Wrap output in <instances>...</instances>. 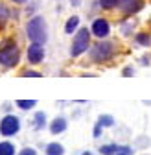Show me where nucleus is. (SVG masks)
I'll return each instance as SVG.
<instances>
[{"instance_id":"26","label":"nucleus","mask_w":151,"mask_h":155,"mask_svg":"<svg viewBox=\"0 0 151 155\" xmlns=\"http://www.w3.org/2000/svg\"><path fill=\"white\" fill-rule=\"evenodd\" d=\"M83 155H90V153H83Z\"/></svg>"},{"instance_id":"20","label":"nucleus","mask_w":151,"mask_h":155,"mask_svg":"<svg viewBox=\"0 0 151 155\" xmlns=\"http://www.w3.org/2000/svg\"><path fill=\"white\" fill-rule=\"evenodd\" d=\"M18 155H37V151L33 148H24L22 151H18Z\"/></svg>"},{"instance_id":"11","label":"nucleus","mask_w":151,"mask_h":155,"mask_svg":"<svg viewBox=\"0 0 151 155\" xmlns=\"http://www.w3.org/2000/svg\"><path fill=\"white\" fill-rule=\"evenodd\" d=\"M46 155H65V148L59 142H50L46 146Z\"/></svg>"},{"instance_id":"22","label":"nucleus","mask_w":151,"mask_h":155,"mask_svg":"<svg viewBox=\"0 0 151 155\" xmlns=\"http://www.w3.org/2000/svg\"><path fill=\"white\" fill-rule=\"evenodd\" d=\"M70 4H72V6H79L81 0H70Z\"/></svg>"},{"instance_id":"4","label":"nucleus","mask_w":151,"mask_h":155,"mask_svg":"<svg viewBox=\"0 0 151 155\" xmlns=\"http://www.w3.org/2000/svg\"><path fill=\"white\" fill-rule=\"evenodd\" d=\"M21 59V54H18V48L15 43H6L2 48H0V65L4 67H15Z\"/></svg>"},{"instance_id":"19","label":"nucleus","mask_w":151,"mask_h":155,"mask_svg":"<svg viewBox=\"0 0 151 155\" xmlns=\"http://www.w3.org/2000/svg\"><path fill=\"white\" fill-rule=\"evenodd\" d=\"M8 17H9V11H8V8H6L4 4H0V18H2V21H6Z\"/></svg>"},{"instance_id":"21","label":"nucleus","mask_w":151,"mask_h":155,"mask_svg":"<svg viewBox=\"0 0 151 155\" xmlns=\"http://www.w3.org/2000/svg\"><path fill=\"white\" fill-rule=\"evenodd\" d=\"M24 76H26V78H30V76H31V78H41V74H39V72H33V70L24 72Z\"/></svg>"},{"instance_id":"16","label":"nucleus","mask_w":151,"mask_h":155,"mask_svg":"<svg viewBox=\"0 0 151 155\" xmlns=\"http://www.w3.org/2000/svg\"><path fill=\"white\" fill-rule=\"evenodd\" d=\"M46 122V114L44 113H37L35 114V129H43Z\"/></svg>"},{"instance_id":"17","label":"nucleus","mask_w":151,"mask_h":155,"mask_svg":"<svg viewBox=\"0 0 151 155\" xmlns=\"http://www.w3.org/2000/svg\"><path fill=\"white\" fill-rule=\"evenodd\" d=\"M120 4V0H100V6L103 9H112V8H116Z\"/></svg>"},{"instance_id":"27","label":"nucleus","mask_w":151,"mask_h":155,"mask_svg":"<svg viewBox=\"0 0 151 155\" xmlns=\"http://www.w3.org/2000/svg\"><path fill=\"white\" fill-rule=\"evenodd\" d=\"M149 22H151V18H149Z\"/></svg>"},{"instance_id":"6","label":"nucleus","mask_w":151,"mask_h":155,"mask_svg":"<svg viewBox=\"0 0 151 155\" xmlns=\"http://www.w3.org/2000/svg\"><path fill=\"white\" fill-rule=\"evenodd\" d=\"M118 8L125 15H133V13H138L144 8V0H120Z\"/></svg>"},{"instance_id":"23","label":"nucleus","mask_w":151,"mask_h":155,"mask_svg":"<svg viewBox=\"0 0 151 155\" xmlns=\"http://www.w3.org/2000/svg\"><path fill=\"white\" fill-rule=\"evenodd\" d=\"M124 74H125V76H131V74H133V70H131V68H125Z\"/></svg>"},{"instance_id":"13","label":"nucleus","mask_w":151,"mask_h":155,"mask_svg":"<svg viewBox=\"0 0 151 155\" xmlns=\"http://www.w3.org/2000/svg\"><path fill=\"white\" fill-rule=\"evenodd\" d=\"M0 155H15V146L11 142H0Z\"/></svg>"},{"instance_id":"14","label":"nucleus","mask_w":151,"mask_h":155,"mask_svg":"<svg viewBox=\"0 0 151 155\" xmlns=\"http://www.w3.org/2000/svg\"><path fill=\"white\" fill-rule=\"evenodd\" d=\"M112 124H114V118H112L111 114H101L100 120H98V126L100 127H111Z\"/></svg>"},{"instance_id":"9","label":"nucleus","mask_w":151,"mask_h":155,"mask_svg":"<svg viewBox=\"0 0 151 155\" xmlns=\"http://www.w3.org/2000/svg\"><path fill=\"white\" fill-rule=\"evenodd\" d=\"M103 155H116V153H131V148H124V146H116V144H109V146H101L100 150Z\"/></svg>"},{"instance_id":"2","label":"nucleus","mask_w":151,"mask_h":155,"mask_svg":"<svg viewBox=\"0 0 151 155\" xmlns=\"http://www.w3.org/2000/svg\"><path fill=\"white\" fill-rule=\"evenodd\" d=\"M88 45H90V31H88V28H81L78 33H76L74 41H72L70 55L72 57H78V55L85 54L88 50Z\"/></svg>"},{"instance_id":"1","label":"nucleus","mask_w":151,"mask_h":155,"mask_svg":"<svg viewBox=\"0 0 151 155\" xmlns=\"http://www.w3.org/2000/svg\"><path fill=\"white\" fill-rule=\"evenodd\" d=\"M26 33L30 37L31 43H37V45H44L46 39H48V28H46V21L44 17H33L31 21L28 22L26 26Z\"/></svg>"},{"instance_id":"12","label":"nucleus","mask_w":151,"mask_h":155,"mask_svg":"<svg viewBox=\"0 0 151 155\" xmlns=\"http://www.w3.org/2000/svg\"><path fill=\"white\" fill-rule=\"evenodd\" d=\"M79 26V17L78 15H74V17H70L68 21H66V26H65V31L66 33H74L76 31V28Z\"/></svg>"},{"instance_id":"15","label":"nucleus","mask_w":151,"mask_h":155,"mask_svg":"<svg viewBox=\"0 0 151 155\" xmlns=\"http://www.w3.org/2000/svg\"><path fill=\"white\" fill-rule=\"evenodd\" d=\"M137 43H138L140 46H149V45H151V35L146 33V31L138 33V35H137Z\"/></svg>"},{"instance_id":"25","label":"nucleus","mask_w":151,"mask_h":155,"mask_svg":"<svg viewBox=\"0 0 151 155\" xmlns=\"http://www.w3.org/2000/svg\"><path fill=\"white\" fill-rule=\"evenodd\" d=\"M116 155H131V153H116Z\"/></svg>"},{"instance_id":"18","label":"nucleus","mask_w":151,"mask_h":155,"mask_svg":"<svg viewBox=\"0 0 151 155\" xmlns=\"http://www.w3.org/2000/svg\"><path fill=\"white\" fill-rule=\"evenodd\" d=\"M35 100H17V105L21 107V109H31V107H35Z\"/></svg>"},{"instance_id":"3","label":"nucleus","mask_w":151,"mask_h":155,"mask_svg":"<svg viewBox=\"0 0 151 155\" xmlns=\"http://www.w3.org/2000/svg\"><path fill=\"white\" fill-rule=\"evenodd\" d=\"M112 55H114V45L109 43V41H101L94 48H90V59L96 61V63L109 61Z\"/></svg>"},{"instance_id":"7","label":"nucleus","mask_w":151,"mask_h":155,"mask_svg":"<svg viewBox=\"0 0 151 155\" xmlns=\"http://www.w3.org/2000/svg\"><path fill=\"white\" fill-rule=\"evenodd\" d=\"M44 59V48L43 45H37V43H31L30 48H28V61L37 65V63H41Z\"/></svg>"},{"instance_id":"8","label":"nucleus","mask_w":151,"mask_h":155,"mask_svg":"<svg viewBox=\"0 0 151 155\" xmlns=\"http://www.w3.org/2000/svg\"><path fill=\"white\" fill-rule=\"evenodd\" d=\"M92 33L96 35V37H100V39L107 37V35L111 33V24H109V21H105V18H96V21L92 22Z\"/></svg>"},{"instance_id":"24","label":"nucleus","mask_w":151,"mask_h":155,"mask_svg":"<svg viewBox=\"0 0 151 155\" xmlns=\"http://www.w3.org/2000/svg\"><path fill=\"white\" fill-rule=\"evenodd\" d=\"M13 2H17V4H24V2H28V0H13Z\"/></svg>"},{"instance_id":"5","label":"nucleus","mask_w":151,"mask_h":155,"mask_svg":"<svg viewBox=\"0 0 151 155\" xmlns=\"http://www.w3.org/2000/svg\"><path fill=\"white\" fill-rule=\"evenodd\" d=\"M21 129V120L17 118L15 114H6L2 120H0V133L4 137H11Z\"/></svg>"},{"instance_id":"10","label":"nucleus","mask_w":151,"mask_h":155,"mask_svg":"<svg viewBox=\"0 0 151 155\" xmlns=\"http://www.w3.org/2000/svg\"><path fill=\"white\" fill-rule=\"evenodd\" d=\"M66 129V120L63 118V116H57L52 124H50V131L53 133V135H57V133H63Z\"/></svg>"}]
</instances>
